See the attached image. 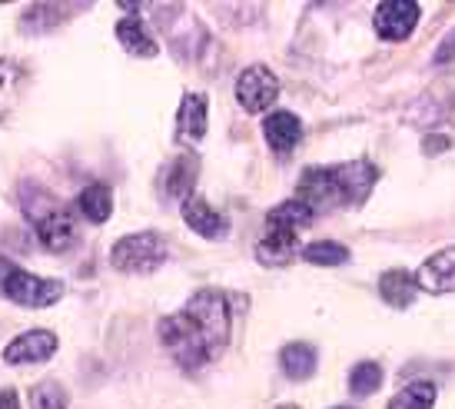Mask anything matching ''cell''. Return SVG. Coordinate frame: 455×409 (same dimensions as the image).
Wrapping results in <instances>:
<instances>
[{
    "instance_id": "obj_4",
    "label": "cell",
    "mask_w": 455,
    "mask_h": 409,
    "mask_svg": "<svg viewBox=\"0 0 455 409\" xmlns=\"http://www.w3.org/2000/svg\"><path fill=\"white\" fill-rule=\"evenodd\" d=\"M164 260L166 240L153 230L130 233L124 240H116V246L110 250V263L124 273H153L156 267H164Z\"/></svg>"
},
{
    "instance_id": "obj_28",
    "label": "cell",
    "mask_w": 455,
    "mask_h": 409,
    "mask_svg": "<svg viewBox=\"0 0 455 409\" xmlns=\"http://www.w3.org/2000/svg\"><path fill=\"white\" fill-rule=\"evenodd\" d=\"M336 409H353V406H336Z\"/></svg>"
},
{
    "instance_id": "obj_21",
    "label": "cell",
    "mask_w": 455,
    "mask_h": 409,
    "mask_svg": "<svg viewBox=\"0 0 455 409\" xmlns=\"http://www.w3.org/2000/svg\"><path fill=\"white\" fill-rule=\"evenodd\" d=\"M303 260L319 263V267H339L349 260V250L342 244H332V240H316V244H306Z\"/></svg>"
},
{
    "instance_id": "obj_8",
    "label": "cell",
    "mask_w": 455,
    "mask_h": 409,
    "mask_svg": "<svg viewBox=\"0 0 455 409\" xmlns=\"http://www.w3.org/2000/svg\"><path fill=\"white\" fill-rule=\"evenodd\" d=\"M200 177V160L193 154H180L160 170V196L164 200H190Z\"/></svg>"
},
{
    "instance_id": "obj_7",
    "label": "cell",
    "mask_w": 455,
    "mask_h": 409,
    "mask_svg": "<svg viewBox=\"0 0 455 409\" xmlns=\"http://www.w3.org/2000/svg\"><path fill=\"white\" fill-rule=\"evenodd\" d=\"M419 4L412 0H389V4H379L376 7V17H372V24H376V34L382 40H405L419 24Z\"/></svg>"
},
{
    "instance_id": "obj_3",
    "label": "cell",
    "mask_w": 455,
    "mask_h": 409,
    "mask_svg": "<svg viewBox=\"0 0 455 409\" xmlns=\"http://www.w3.org/2000/svg\"><path fill=\"white\" fill-rule=\"evenodd\" d=\"M0 296L11 300V303H20V307H53L64 296V283L34 277V273L20 269L13 260L0 253Z\"/></svg>"
},
{
    "instance_id": "obj_2",
    "label": "cell",
    "mask_w": 455,
    "mask_h": 409,
    "mask_svg": "<svg viewBox=\"0 0 455 409\" xmlns=\"http://www.w3.org/2000/svg\"><path fill=\"white\" fill-rule=\"evenodd\" d=\"M379 170L369 160H353V164H336V166H313L306 170L299 180V200L316 210L329 206H346V204H363L369 190L376 187Z\"/></svg>"
},
{
    "instance_id": "obj_17",
    "label": "cell",
    "mask_w": 455,
    "mask_h": 409,
    "mask_svg": "<svg viewBox=\"0 0 455 409\" xmlns=\"http://www.w3.org/2000/svg\"><path fill=\"white\" fill-rule=\"evenodd\" d=\"M76 13V7H57V4H34L30 11H24L20 27L24 34H40V30H53L57 24H64Z\"/></svg>"
},
{
    "instance_id": "obj_12",
    "label": "cell",
    "mask_w": 455,
    "mask_h": 409,
    "mask_svg": "<svg viewBox=\"0 0 455 409\" xmlns=\"http://www.w3.org/2000/svg\"><path fill=\"white\" fill-rule=\"evenodd\" d=\"M183 220H187V227L193 233H200L206 240H216V237H227L229 223L227 217H220L213 206L206 204L203 196H190V200H183Z\"/></svg>"
},
{
    "instance_id": "obj_14",
    "label": "cell",
    "mask_w": 455,
    "mask_h": 409,
    "mask_svg": "<svg viewBox=\"0 0 455 409\" xmlns=\"http://www.w3.org/2000/svg\"><path fill=\"white\" fill-rule=\"evenodd\" d=\"M116 40L124 44V51L137 53V57H156V51H160L156 40L147 34V27H143V20H140L137 13L116 20Z\"/></svg>"
},
{
    "instance_id": "obj_6",
    "label": "cell",
    "mask_w": 455,
    "mask_h": 409,
    "mask_svg": "<svg viewBox=\"0 0 455 409\" xmlns=\"http://www.w3.org/2000/svg\"><path fill=\"white\" fill-rule=\"evenodd\" d=\"M27 213L34 217L40 244L47 246V250H67V246L76 240V223L64 206H53V204L51 206H34V210H27Z\"/></svg>"
},
{
    "instance_id": "obj_24",
    "label": "cell",
    "mask_w": 455,
    "mask_h": 409,
    "mask_svg": "<svg viewBox=\"0 0 455 409\" xmlns=\"http://www.w3.org/2000/svg\"><path fill=\"white\" fill-rule=\"evenodd\" d=\"M432 60H435V64H452L455 60V27L443 37V44L435 47V57H432Z\"/></svg>"
},
{
    "instance_id": "obj_9",
    "label": "cell",
    "mask_w": 455,
    "mask_h": 409,
    "mask_svg": "<svg viewBox=\"0 0 455 409\" xmlns=\"http://www.w3.org/2000/svg\"><path fill=\"white\" fill-rule=\"evenodd\" d=\"M57 353V336L51 330H30L20 333L17 340L4 346V363L20 366V363H44Z\"/></svg>"
},
{
    "instance_id": "obj_18",
    "label": "cell",
    "mask_w": 455,
    "mask_h": 409,
    "mask_svg": "<svg viewBox=\"0 0 455 409\" xmlns=\"http://www.w3.org/2000/svg\"><path fill=\"white\" fill-rule=\"evenodd\" d=\"M379 296L389 307H409L416 296V277H409L405 269H389L379 277Z\"/></svg>"
},
{
    "instance_id": "obj_15",
    "label": "cell",
    "mask_w": 455,
    "mask_h": 409,
    "mask_svg": "<svg viewBox=\"0 0 455 409\" xmlns=\"http://www.w3.org/2000/svg\"><path fill=\"white\" fill-rule=\"evenodd\" d=\"M24 87H27V67L0 57V116H7L17 107V100L24 97Z\"/></svg>"
},
{
    "instance_id": "obj_27",
    "label": "cell",
    "mask_w": 455,
    "mask_h": 409,
    "mask_svg": "<svg viewBox=\"0 0 455 409\" xmlns=\"http://www.w3.org/2000/svg\"><path fill=\"white\" fill-rule=\"evenodd\" d=\"M276 409H299V406H276Z\"/></svg>"
},
{
    "instance_id": "obj_23",
    "label": "cell",
    "mask_w": 455,
    "mask_h": 409,
    "mask_svg": "<svg viewBox=\"0 0 455 409\" xmlns=\"http://www.w3.org/2000/svg\"><path fill=\"white\" fill-rule=\"evenodd\" d=\"M379 383H382L379 363H359V366L349 373V389H353L355 397H369V393H376Z\"/></svg>"
},
{
    "instance_id": "obj_16",
    "label": "cell",
    "mask_w": 455,
    "mask_h": 409,
    "mask_svg": "<svg viewBox=\"0 0 455 409\" xmlns=\"http://www.w3.org/2000/svg\"><path fill=\"white\" fill-rule=\"evenodd\" d=\"M316 363H319V353L316 346L309 343H286L283 353H279V366L292 380H309L316 373Z\"/></svg>"
},
{
    "instance_id": "obj_1",
    "label": "cell",
    "mask_w": 455,
    "mask_h": 409,
    "mask_svg": "<svg viewBox=\"0 0 455 409\" xmlns=\"http://www.w3.org/2000/svg\"><path fill=\"white\" fill-rule=\"evenodd\" d=\"M160 343L170 349L183 370H200L216 359L229 343L233 333V307L229 296L220 290H200L190 296L187 307L170 313L156 326Z\"/></svg>"
},
{
    "instance_id": "obj_10",
    "label": "cell",
    "mask_w": 455,
    "mask_h": 409,
    "mask_svg": "<svg viewBox=\"0 0 455 409\" xmlns=\"http://www.w3.org/2000/svg\"><path fill=\"white\" fill-rule=\"evenodd\" d=\"M416 286L426 293H455V246H445L435 256H429L416 273Z\"/></svg>"
},
{
    "instance_id": "obj_11",
    "label": "cell",
    "mask_w": 455,
    "mask_h": 409,
    "mask_svg": "<svg viewBox=\"0 0 455 409\" xmlns=\"http://www.w3.org/2000/svg\"><path fill=\"white\" fill-rule=\"evenodd\" d=\"M180 143H200L206 137V93H183L177 110Z\"/></svg>"
},
{
    "instance_id": "obj_5",
    "label": "cell",
    "mask_w": 455,
    "mask_h": 409,
    "mask_svg": "<svg viewBox=\"0 0 455 409\" xmlns=\"http://www.w3.org/2000/svg\"><path fill=\"white\" fill-rule=\"evenodd\" d=\"M279 97V80L276 74L263 64H253L246 67L236 80V100L243 103V110L246 114H263L269 110Z\"/></svg>"
},
{
    "instance_id": "obj_13",
    "label": "cell",
    "mask_w": 455,
    "mask_h": 409,
    "mask_svg": "<svg viewBox=\"0 0 455 409\" xmlns=\"http://www.w3.org/2000/svg\"><path fill=\"white\" fill-rule=\"evenodd\" d=\"M263 133H266V143H269L273 150L286 154V150H292V147L299 143V137H303V124H299L296 114H290V110H276V114H269L263 120Z\"/></svg>"
},
{
    "instance_id": "obj_26",
    "label": "cell",
    "mask_w": 455,
    "mask_h": 409,
    "mask_svg": "<svg viewBox=\"0 0 455 409\" xmlns=\"http://www.w3.org/2000/svg\"><path fill=\"white\" fill-rule=\"evenodd\" d=\"M0 409H20L17 389H0Z\"/></svg>"
},
{
    "instance_id": "obj_25",
    "label": "cell",
    "mask_w": 455,
    "mask_h": 409,
    "mask_svg": "<svg viewBox=\"0 0 455 409\" xmlns=\"http://www.w3.org/2000/svg\"><path fill=\"white\" fill-rule=\"evenodd\" d=\"M445 147H449L445 137H426V140H422V154H439Z\"/></svg>"
},
{
    "instance_id": "obj_22",
    "label": "cell",
    "mask_w": 455,
    "mask_h": 409,
    "mask_svg": "<svg viewBox=\"0 0 455 409\" xmlns=\"http://www.w3.org/2000/svg\"><path fill=\"white\" fill-rule=\"evenodd\" d=\"M30 409H67V393L57 380H40L30 389Z\"/></svg>"
},
{
    "instance_id": "obj_19",
    "label": "cell",
    "mask_w": 455,
    "mask_h": 409,
    "mask_svg": "<svg viewBox=\"0 0 455 409\" xmlns=\"http://www.w3.org/2000/svg\"><path fill=\"white\" fill-rule=\"evenodd\" d=\"M76 206H80V213L90 223H103V220H110V210H114V193H110V187H103V183H93V187L80 190Z\"/></svg>"
},
{
    "instance_id": "obj_20",
    "label": "cell",
    "mask_w": 455,
    "mask_h": 409,
    "mask_svg": "<svg viewBox=\"0 0 455 409\" xmlns=\"http://www.w3.org/2000/svg\"><path fill=\"white\" fill-rule=\"evenodd\" d=\"M435 406V386L429 380H416L409 383L403 393H395L389 409H432Z\"/></svg>"
}]
</instances>
